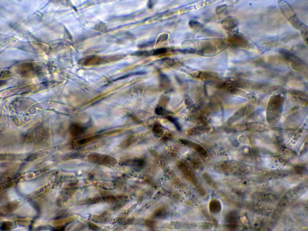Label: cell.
Here are the masks:
<instances>
[{
	"mask_svg": "<svg viewBox=\"0 0 308 231\" xmlns=\"http://www.w3.org/2000/svg\"><path fill=\"white\" fill-rule=\"evenodd\" d=\"M189 163L192 167L196 170H201L203 164L202 160L194 155H191L189 159Z\"/></svg>",
	"mask_w": 308,
	"mask_h": 231,
	"instance_id": "30bf717a",
	"label": "cell"
},
{
	"mask_svg": "<svg viewBox=\"0 0 308 231\" xmlns=\"http://www.w3.org/2000/svg\"><path fill=\"white\" fill-rule=\"evenodd\" d=\"M129 116L130 118L135 123L137 124H140L142 123L141 120L133 114H131Z\"/></svg>",
	"mask_w": 308,
	"mask_h": 231,
	"instance_id": "cb8c5ba5",
	"label": "cell"
},
{
	"mask_svg": "<svg viewBox=\"0 0 308 231\" xmlns=\"http://www.w3.org/2000/svg\"><path fill=\"white\" fill-rule=\"evenodd\" d=\"M181 144L187 146L193 149L202 157H208V153L206 149L202 145L189 140L183 139L179 141Z\"/></svg>",
	"mask_w": 308,
	"mask_h": 231,
	"instance_id": "277c9868",
	"label": "cell"
},
{
	"mask_svg": "<svg viewBox=\"0 0 308 231\" xmlns=\"http://www.w3.org/2000/svg\"><path fill=\"white\" fill-rule=\"evenodd\" d=\"M100 136V135L97 134L84 138L78 140L76 142L77 144L78 145L86 144L99 138Z\"/></svg>",
	"mask_w": 308,
	"mask_h": 231,
	"instance_id": "5bb4252c",
	"label": "cell"
},
{
	"mask_svg": "<svg viewBox=\"0 0 308 231\" xmlns=\"http://www.w3.org/2000/svg\"><path fill=\"white\" fill-rule=\"evenodd\" d=\"M189 25L191 27L196 28L200 26V24L198 22L194 21H190L189 23Z\"/></svg>",
	"mask_w": 308,
	"mask_h": 231,
	"instance_id": "d4e9b609",
	"label": "cell"
},
{
	"mask_svg": "<svg viewBox=\"0 0 308 231\" xmlns=\"http://www.w3.org/2000/svg\"><path fill=\"white\" fill-rule=\"evenodd\" d=\"M169 35L167 33H163L161 34L158 37L156 42V44L166 41L168 39Z\"/></svg>",
	"mask_w": 308,
	"mask_h": 231,
	"instance_id": "ffe728a7",
	"label": "cell"
},
{
	"mask_svg": "<svg viewBox=\"0 0 308 231\" xmlns=\"http://www.w3.org/2000/svg\"><path fill=\"white\" fill-rule=\"evenodd\" d=\"M132 55L138 56H148L151 55V51H137L132 54Z\"/></svg>",
	"mask_w": 308,
	"mask_h": 231,
	"instance_id": "e0dca14e",
	"label": "cell"
},
{
	"mask_svg": "<svg viewBox=\"0 0 308 231\" xmlns=\"http://www.w3.org/2000/svg\"><path fill=\"white\" fill-rule=\"evenodd\" d=\"M161 85L162 87H166L169 86V81L168 78L165 75H162L161 77Z\"/></svg>",
	"mask_w": 308,
	"mask_h": 231,
	"instance_id": "44dd1931",
	"label": "cell"
},
{
	"mask_svg": "<svg viewBox=\"0 0 308 231\" xmlns=\"http://www.w3.org/2000/svg\"><path fill=\"white\" fill-rule=\"evenodd\" d=\"M163 60L168 65L173 67L176 66L178 63L175 60L168 58H163Z\"/></svg>",
	"mask_w": 308,
	"mask_h": 231,
	"instance_id": "ac0fdd59",
	"label": "cell"
},
{
	"mask_svg": "<svg viewBox=\"0 0 308 231\" xmlns=\"http://www.w3.org/2000/svg\"><path fill=\"white\" fill-rule=\"evenodd\" d=\"M226 42L222 39H209L196 42H186L183 46L186 50L205 55L217 53L224 50Z\"/></svg>",
	"mask_w": 308,
	"mask_h": 231,
	"instance_id": "6da1fadb",
	"label": "cell"
},
{
	"mask_svg": "<svg viewBox=\"0 0 308 231\" xmlns=\"http://www.w3.org/2000/svg\"><path fill=\"white\" fill-rule=\"evenodd\" d=\"M132 143V140L131 137L128 138L124 140L121 143V146L124 148H127L131 146Z\"/></svg>",
	"mask_w": 308,
	"mask_h": 231,
	"instance_id": "603a6c76",
	"label": "cell"
},
{
	"mask_svg": "<svg viewBox=\"0 0 308 231\" xmlns=\"http://www.w3.org/2000/svg\"><path fill=\"white\" fill-rule=\"evenodd\" d=\"M91 160L95 162H99L101 164H106L114 161V159L109 156L98 154H94L90 155L89 156Z\"/></svg>",
	"mask_w": 308,
	"mask_h": 231,
	"instance_id": "8992f818",
	"label": "cell"
},
{
	"mask_svg": "<svg viewBox=\"0 0 308 231\" xmlns=\"http://www.w3.org/2000/svg\"><path fill=\"white\" fill-rule=\"evenodd\" d=\"M177 166L185 179L194 188L200 183L196 175L185 162L180 161L178 163Z\"/></svg>",
	"mask_w": 308,
	"mask_h": 231,
	"instance_id": "3957f363",
	"label": "cell"
},
{
	"mask_svg": "<svg viewBox=\"0 0 308 231\" xmlns=\"http://www.w3.org/2000/svg\"><path fill=\"white\" fill-rule=\"evenodd\" d=\"M199 210L203 216L207 221L209 222L214 223H216L217 222V219L210 214L204 206L202 205L200 206Z\"/></svg>",
	"mask_w": 308,
	"mask_h": 231,
	"instance_id": "4fadbf2b",
	"label": "cell"
},
{
	"mask_svg": "<svg viewBox=\"0 0 308 231\" xmlns=\"http://www.w3.org/2000/svg\"><path fill=\"white\" fill-rule=\"evenodd\" d=\"M155 2V1L149 0L147 3V6L149 8H153Z\"/></svg>",
	"mask_w": 308,
	"mask_h": 231,
	"instance_id": "4316f807",
	"label": "cell"
},
{
	"mask_svg": "<svg viewBox=\"0 0 308 231\" xmlns=\"http://www.w3.org/2000/svg\"><path fill=\"white\" fill-rule=\"evenodd\" d=\"M197 194L201 198H204L206 196L207 192L206 189L200 182L195 188Z\"/></svg>",
	"mask_w": 308,
	"mask_h": 231,
	"instance_id": "9a60e30c",
	"label": "cell"
},
{
	"mask_svg": "<svg viewBox=\"0 0 308 231\" xmlns=\"http://www.w3.org/2000/svg\"><path fill=\"white\" fill-rule=\"evenodd\" d=\"M210 129V128L207 125H199L189 128L186 133L189 136H195L207 132Z\"/></svg>",
	"mask_w": 308,
	"mask_h": 231,
	"instance_id": "52a82bcc",
	"label": "cell"
},
{
	"mask_svg": "<svg viewBox=\"0 0 308 231\" xmlns=\"http://www.w3.org/2000/svg\"><path fill=\"white\" fill-rule=\"evenodd\" d=\"M201 177L205 183L210 187L215 190L218 189L217 184L208 173L204 172L202 174Z\"/></svg>",
	"mask_w": 308,
	"mask_h": 231,
	"instance_id": "ba28073f",
	"label": "cell"
},
{
	"mask_svg": "<svg viewBox=\"0 0 308 231\" xmlns=\"http://www.w3.org/2000/svg\"><path fill=\"white\" fill-rule=\"evenodd\" d=\"M152 44V42H144V43H143L140 44L138 45V46L139 48H143L149 46L151 45Z\"/></svg>",
	"mask_w": 308,
	"mask_h": 231,
	"instance_id": "484cf974",
	"label": "cell"
},
{
	"mask_svg": "<svg viewBox=\"0 0 308 231\" xmlns=\"http://www.w3.org/2000/svg\"><path fill=\"white\" fill-rule=\"evenodd\" d=\"M168 49L166 48H162L152 50V55H158L166 53Z\"/></svg>",
	"mask_w": 308,
	"mask_h": 231,
	"instance_id": "d6986e66",
	"label": "cell"
},
{
	"mask_svg": "<svg viewBox=\"0 0 308 231\" xmlns=\"http://www.w3.org/2000/svg\"><path fill=\"white\" fill-rule=\"evenodd\" d=\"M224 219L228 223H237L239 220V213L233 210L228 211L225 214Z\"/></svg>",
	"mask_w": 308,
	"mask_h": 231,
	"instance_id": "9c48e42d",
	"label": "cell"
},
{
	"mask_svg": "<svg viewBox=\"0 0 308 231\" xmlns=\"http://www.w3.org/2000/svg\"><path fill=\"white\" fill-rule=\"evenodd\" d=\"M237 24L236 21L232 17H228L224 19L222 22L223 27L227 30L233 29Z\"/></svg>",
	"mask_w": 308,
	"mask_h": 231,
	"instance_id": "7c38bea8",
	"label": "cell"
},
{
	"mask_svg": "<svg viewBox=\"0 0 308 231\" xmlns=\"http://www.w3.org/2000/svg\"><path fill=\"white\" fill-rule=\"evenodd\" d=\"M83 129L80 125L75 124L73 125L71 128V132L73 135L78 136L83 132Z\"/></svg>",
	"mask_w": 308,
	"mask_h": 231,
	"instance_id": "2e32d148",
	"label": "cell"
},
{
	"mask_svg": "<svg viewBox=\"0 0 308 231\" xmlns=\"http://www.w3.org/2000/svg\"><path fill=\"white\" fill-rule=\"evenodd\" d=\"M227 44L231 47L240 48L245 47L247 41L245 38L241 35L234 34L230 35L227 39Z\"/></svg>",
	"mask_w": 308,
	"mask_h": 231,
	"instance_id": "5b68a950",
	"label": "cell"
},
{
	"mask_svg": "<svg viewBox=\"0 0 308 231\" xmlns=\"http://www.w3.org/2000/svg\"><path fill=\"white\" fill-rule=\"evenodd\" d=\"M209 209L210 212L213 214L219 213L221 209V205L219 201L216 199L211 200L209 203Z\"/></svg>",
	"mask_w": 308,
	"mask_h": 231,
	"instance_id": "8fae6325",
	"label": "cell"
},
{
	"mask_svg": "<svg viewBox=\"0 0 308 231\" xmlns=\"http://www.w3.org/2000/svg\"><path fill=\"white\" fill-rule=\"evenodd\" d=\"M214 168L217 171L229 175L241 174L245 172L244 166L241 163L233 160L224 161L218 162L214 165Z\"/></svg>",
	"mask_w": 308,
	"mask_h": 231,
	"instance_id": "7a4b0ae2",
	"label": "cell"
},
{
	"mask_svg": "<svg viewBox=\"0 0 308 231\" xmlns=\"http://www.w3.org/2000/svg\"><path fill=\"white\" fill-rule=\"evenodd\" d=\"M152 131L154 133L157 135L161 134L163 133L161 126L158 124H156L153 126Z\"/></svg>",
	"mask_w": 308,
	"mask_h": 231,
	"instance_id": "7402d4cb",
	"label": "cell"
}]
</instances>
